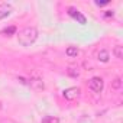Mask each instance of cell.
Instances as JSON below:
<instances>
[{
	"instance_id": "cell-1",
	"label": "cell",
	"mask_w": 123,
	"mask_h": 123,
	"mask_svg": "<svg viewBox=\"0 0 123 123\" xmlns=\"http://www.w3.org/2000/svg\"><path fill=\"white\" fill-rule=\"evenodd\" d=\"M38 39V29L33 26H26L18 33V42L22 46H31Z\"/></svg>"
},
{
	"instance_id": "cell-3",
	"label": "cell",
	"mask_w": 123,
	"mask_h": 123,
	"mask_svg": "<svg viewBox=\"0 0 123 123\" xmlns=\"http://www.w3.org/2000/svg\"><path fill=\"white\" fill-rule=\"evenodd\" d=\"M80 94H81V90L78 87H70V88H65L62 91V97L65 100H68V101H73V100L78 98Z\"/></svg>"
},
{
	"instance_id": "cell-14",
	"label": "cell",
	"mask_w": 123,
	"mask_h": 123,
	"mask_svg": "<svg viewBox=\"0 0 123 123\" xmlns=\"http://www.w3.org/2000/svg\"><path fill=\"white\" fill-rule=\"evenodd\" d=\"M104 16H113V12H110V10H107V13H104Z\"/></svg>"
},
{
	"instance_id": "cell-11",
	"label": "cell",
	"mask_w": 123,
	"mask_h": 123,
	"mask_svg": "<svg viewBox=\"0 0 123 123\" xmlns=\"http://www.w3.org/2000/svg\"><path fill=\"white\" fill-rule=\"evenodd\" d=\"M67 73H68V75H71V77H74V78H77V77L80 75V71H78V68H75V67H70V68L67 70Z\"/></svg>"
},
{
	"instance_id": "cell-6",
	"label": "cell",
	"mask_w": 123,
	"mask_h": 123,
	"mask_svg": "<svg viewBox=\"0 0 123 123\" xmlns=\"http://www.w3.org/2000/svg\"><path fill=\"white\" fill-rule=\"evenodd\" d=\"M10 12H12V6L7 5V3H2L0 5V20L5 19L6 16H9Z\"/></svg>"
},
{
	"instance_id": "cell-15",
	"label": "cell",
	"mask_w": 123,
	"mask_h": 123,
	"mask_svg": "<svg viewBox=\"0 0 123 123\" xmlns=\"http://www.w3.org/2000/svg\"><path fill=\"white\" fill-rule=\"evenodd\" d=\"M0 109H2V103H0Z\"/></svg>"
},
{
	"instance_id": "cell-4",
	"label": "cell",
	"mask_w": 123,
	"mask_h": 123,
	"mask_svg": "<svg viewBox=\"0 0 123 123\" xmlns=\"http://www.w3.org/2000/svg\"><path fill=\"white\" fill-rule=\"evenodd\" d=\"M68 15H70L71 18H74L75 20H78V23H81V25H86V23H87L86 16H84L81 12H78L77 9H74V7H70V9H68Z\"/></svg>"
},
{
	"instance_id": "cell-10",
	"label": "cell",
	"mask_w": 123,
	"mask_h": 123,
	"mask_svg": "<svg viewBox=\"0 0 123 123\" xmlns=\"http://www.w3.org/2000/svg\"><path fill=\"white\" fill-rule=\"evenodd\" d=\"M42 123H59V119L56 116H45L42 119Z\"/></svg>"
},
{
	"instance_id": "cell-9",
	"label": "cell",
	"mask_w": 123,
	"mask_h": 123,
	"mask_svg": "<svg viewBox=\"0 0 123 123\" xmlns=\"http://www.w3.org/2000/svg\"><path fill=\"white\" fill-rule=\"evenodd\" d=\"M113 54H114V56H116L117 59H123V46L116 45L114 49H113Z\"/></svg>"
},
{
	"instance_id": "cell-7",
	"label": "cell",
	"mask_w": 123,
	"mask_h": 123,
	"mask_svg": "<svg viewBox=\"0 0 123 123\" xmlns=\"http://www.w3.org/2000/svg\"><path fill=\"white\" fill-rule=\"evenodd\" d=\"M109 58H110L109 51H106V49H100V51L97 52V59L100 61V62H109Z\"/></svg>"
},
{
	"instance_id": "cell-5",
	"label": "cell",
	"mask_w": 123,
	"mask_h": 123,
	"mask_svg": "<svg viewBox=\"0 0 123 123\" xmlns=\"http://www.w3.org/2000/svg\"><path fill=\"white\" fill-rule=\"evenodd\" d=\"M29 86H31L35 91H41V90L45 88V84H43V81H42L41 78H31V80H29Z\"/></svg>"
},
{
	"instance_id": "cell-12",
	"label": "cell",
	"mask_w": 123,
	"mask_h": 123,
	"mask_svg": "<svg viewBox=\"0 0 123 123\" xmlns=\"http://www.w3.org/2000/svg\"><path fill=\"white\" fill-rule=\"evenodd\" d=\"M120 87H122V78H120V77H116V78L113 80V83H111V88L119 90Z\"/></svg>"
},
{
	"instance_id": "cell-8",
	"label": "cell",
	"mask_w": 123,
	"mask_h": 123,
	"mask_svg": "<svg viewBox=\"0 0 123 123\" xmlns=\"http://www.w3.org/2000/svg\"><path fill=\"white\" fill-rule=\"evenodd\" d=\"M65 54H67L68 56H77V55L80 54V49H78L77 46H68V48L65 49Z\"/></svg>"
},
{
	"instance_id": "cell-13",
	"label": "cell",
	"mask_w": 123,
	"mask_h": 123,
	"mask_svg": "<svg viewBox=\"0 0 123 123\" xmlns=\"http://www.w3.org/2000/svg\"><path fill=\"white\" fill-rule=\"evenodd\" d=\"M15 31H16V28H15V26H10L9 29H5V31H3V33H7V35H10V33H13Z\"/></svg>"
},
{
	"instance_id": "cell-2",
	"label": "cell",
	"mask_w": 123,
	"mask_h": 123,
	"mask_svg": "<svg viewBox=\"0 0 123 123\" xmlns=\"http://www.w3.org/2000/svg\"><path fill=\"white\" fill-rule=\"evenodd\" d=\"M103 87H104V81H103L101 77H93L88 81V88L91 91H94V93H101Z\"/></svg>"
}]
</instances>
